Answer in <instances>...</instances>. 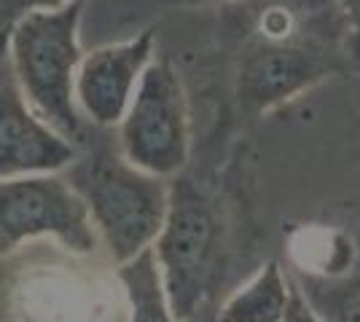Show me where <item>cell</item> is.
<instances>
[{"label":"cell","instance_id":"6da1fadb","mask_svg":"<svg viewBox=\"0 0 360 322\" xmlns=\"http://www.w3.org/2000/svg\"><path fill=\"white\" fill-rule=\"evenodd\" d=\"M153 258L178 322H207L229 269V226L218 199L186 175L169 177Z\"/></svg>","mask_w":360,"mask_h":322},{"label":"cell","instance_id":"7a4b0ae2","mask_svg":"<svg viewBox=\"0 0 360 322\" xmlns=\"http://www.w3.org/2000/svg\"><path fill=\"white\" fill-rule=\"evenodd\" d=\"M62 177L81 196L113 266L148 250L165 223L169 180L148 175L110 140H86Z\"/></svg>","mask_w":360,"mask_h":322},{"label":"cell","instance_id":"3957f363","mask_svg":"<svg viewBox=\"0 0 360 322\" xmlns=\"http://www.w3.org/2000/svg\"><path fill=\"white\" fill-rule=\"evenodd\" d=\"M296 11L290 6H266L242 46L234 97L245 119L274 113L345 67V51L317 32L307 35Z\"/></svg>","mask_w":360,"mask_h":322},{"label":"cell","instance_id":"277c9868","mask_svg":"<svg viewBox=\"0 0 360 322\" xmlns=\"http://www.w3.org/2000/svg\"><path fill=\"white\" fill-rule=\"evenodd\" d=\"M86 0H68L54 11L22 16L8 35L6 57L11 60L14 86L32 113L73 145H84L91 126L75 105L73 81L81 62V16Z\"/></svg>","mask_w":360,"mask_h":322},{"label":"cell","instance_id":"5b68a950","mask_svg":"<svg viewBox=\"0 0 360 322\" xmlns=\"http://www.w3.org/2000/svg\"><path fill=\"white\" fill-rule=\"evenodd\" d=\"M121 156L156 177H175L191 156L188 97L178 70L165 57L146 67L124 119L116 126Z\"/></svg>","mask_w":360,"mask_h":322},{"label":"cell","instance_id":"8992f818","mask_svg":"<svg viewBox=\"0 0 360 322\" xmlns=\"http://www.w3.org/2000/svg\"><path fill=\"white\" fill-rule=\"evenodd\" d=\"M38 236L57 239L75 255L100 250L86 204L60 172L0 180V258Z\"/></svg>","mask_w":360,"mask_h":322},{"label":"cell","instance_id":"52a82bcc","mask_svg":"<svg viewBox=\"0 0 360 322\" xmlns=\"http://www.w3.org/2000/svg\"><path fill=\"white\" fill-rule=\"evenodd\" d=\"M153 60V27H146L127 41L105 43L91 48L89 54H81L73 81V97L81 116L97 129H116L146 67Z\"/></svg>","mask_w":360,"mask_h":322},{"label":"cell","instance_id":"ba28073f","mask_svg":"<svg viewBox=\"0 0 360 322\" xmlns=\"http://www.w3.org/2000/svg\"><path fill=\"white\" fill-rule=\"evenodd\" d=\"M78 145L41 121L11 81L0 83V180L57 175L78 156Z\"/></svg>","mask_w":360,"mask_h":322},{"label":"cell","instance_id":"9c48e42d","mask_svg":"<svg viewBox=\"0 0 360 322\" xmlns=\"http://www.w3.org/2000/svg\"><path fill=\"white\" fill-rule=\"evenodd\" d=\"M293 295L290 274L277 258L266 261L248 282L226 295L215 309V322H283Z\"/></svg>","mask_w":360,"mask_h":322},{"label":"cell","instance_id":"30bf717a","mask_svg":"<svg viewBox=\"0 0 360 322\" xmlns=\"http://www.w3.org/2000/svg\"><path fill=\"white\" fill-rule=\"evenodd\" d=\"M296 290L323 322H360V239L352 263L339 274L315 276L290 271Z\"/></svg>","mask_w":360,"mask_h":322},{"label":"cell","instance_id":"8fae6325","mask_svg":"<svg viewBox=\"0 0 360 322\" xmlns=\"http://www.w3.org/2000/svg\"><path fill=\"white\" fill-rule=\"evenodd\" d=\"M116 276L127 295L129 322H178L169 309L162 274H159V266H156L150 247L135 258H129L127 263H119Z\"/></svg>","mask_w":360,"mask_h":322},{"label":"cell","instance_id":"7c38bea8","mask_svg":"<svg viewBox=\"0 0 360 322\" xmlns=\"http://www.w3.org/2000/svg\"><path fill=\"white\" fill-rule=\"evenodd\" d=\"M65 3L68 0H0V62L6 60L8 35L22 16L32 14V11H54Z\"/></svg>","mask_w":360,"mask_h":322},{"label":"cell","instance_id":"4fadbf2b","mask_svg":"<svg viewBox=\"0 0 360 322\" xmlns=\"http://www.w3.org/2000/svg\"><path fill=\"white\" fill-rule=\"evenodd\" d=\"M345 27V51L349 62L360 65V0H333Z\"/></svg>","mask_w":360,"mask_h":322},{"label":"cell","instance_id":"5bb4252c","mask_svg":"<svg viewBox=\"0 0 360 322\" xmlns=\"http://www.w3.org/2000/svg\"><path fill=\"white\" fill-rule=\"evenodd\" d=\"M290 282H293V279H290ZM283 322H323V320L309 309V304L301 298V293L296 290V285H293V295H290V304H288L285 320Z\"/></svg>","mask_w":360,"mask_h":322},{"label":"cell","instance_id":"9a60e30c","mask_svg":"<svg viewBox=\"0 0 360 322\" xmlns=\"http://www.w3.org/2000/svg\"><path fill=\"white\" fill-rule=\"evenodd\" d=\"M172 8H202V6H226V3H245V0H162Z\"/></svg>","mask_w":360,"mask_h":322},{"label":"cell","instance_id":"2e32d148","mask_svg":"<svg viewBox=\"0 0 360 322\" xmlns=\"http://www.w3.org/2000/svg\"><path fill=\"white\" fill-rule=\"evenodd\" d=\"M207 322H215V320H212V317H210V320H207Z\"/></svg>","mask_w":360,"mask_h":322},{"label":"cell","instance_id":"e0dca14e","mask_svg":"<svg viewBox=\"0 0 360 322\" xmlns=\"http://www.w3.org/2000/svg\"><path fill=\"white\" fill-rule=\"evenodd\" d=\"M86 3H89V0H86Z\"/></svg>","mask_w":360,"mask_h":322}]
</instances>
